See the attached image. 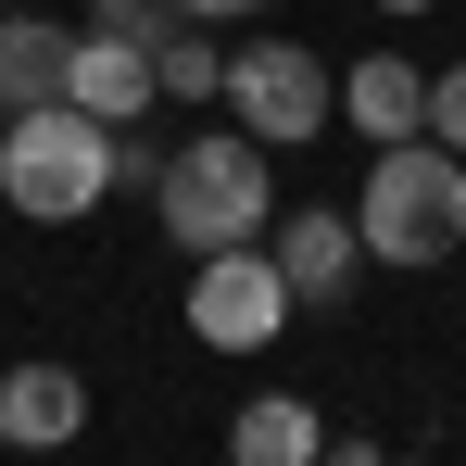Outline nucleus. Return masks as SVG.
Wrapping results in <instances>:
<instances>
[{"instance_id":"nucleus-8","label":"nucleus","mask_w":466,"mask_h":466,"mask_svg":"<svg viewBox=\"0 0 466 466\" xmlns=\"http://www.w3.org/2000/svg\"><path fill=\"white\" fill-rule=\"evenodd\" d=\"M76 429H88L76 366H0V454H64Z\"/></svg>"},{"instance_id":"nucleus-2","label":"nucleus","mask_w":466,"mask_h":466,"mask_svg":"<svg viewBox=\"0 0 466 466\" xmlns=\"http://www.w3.org/2000/svg\"><path fill=\"white\" fill-rule=\"evenodd\" d=\"M353 239H366V265H441V252H466V164L441 152V139H390L379 164H366V189H353Z\"/></svg>"},{"instance_id":"nucleus-1","label":"nucleus","mask_w":466,"mask_h":466,"mask_svg":"<svg viewBox=\"0 0 466 466\" xmlns=\"http://www.w3.org/2000/svg\"><path fill=\"white\" fill-rule=\"evenodd\" d=\"M152 215L164 239L202 265V252H239V239L278 228V164H265V139H239V127H202V139H177L152 177Z\"/></svg>"},{"instance_id":"nucleus-10","label":"nucleus","mask_w":466,"mask_h":466,"mask_svg":"<svg viewBox=\"0 0 466 466\" xmlns=\"http://www.w3.org/2000/svg\"><path fill=\"white\" fill-rule=\"evenodd\" d=\"M340 114H353L379 152H390V139H429V76H416L403 51H366V64L340 76Z\"/></svg>"},{"instance_id":"nucleus-11","label":"nucleus","mask_w":466,"mask_h":466,"mask_svg":"<svg viewBox=\"0 0 466 466\" xmlns=\"http://www.w3.org/2000/svg\"><path fill=\"white\" fill-rule=\"evenodd\" d=\"M64 64H76V25L0 13V101H13V114H25V101H64Z\"/></svg>"},{"instance_id":"nucleus-9","label":"nucleus","mask_w":466,"mask_h":466,"mask_svg":"<svg viewBox=\"0 0 466 466\" xmlns=\"http://www.w3.org/2000/svg\"><path fill=\"white\" fill-rule=\"evenodd\" d=\"M127 38L152 51V88H164V101H215L228 51H215V38H202V25H189L177 0H139V13H127Z\"/></svg>"},{"instance_id":"nucleus-7","label":"nucleus","mask_w":466,"mask_h":466,"mask_svg":"<svg viewBox=\"0 0 466 466\" xmlns=\"http://www.w3.org/2000/svg\"><path fill=\"white\" fill-rule=\"evenodd\" d=\"M265 265L290 278V303H340V290H353V265H366V239H353V215L303 202V215H278V228H265Z\"/></svg>"},{"instance_id":"nucleus-5","label":"nucleus","mask_w":466,"mask_h":466,"mask_svg":"<svg viewBox=\"0 0 466 466\" xmlns=\"http://www.w3.org/2000/svg\"><path fill=\"white\" fill-rule=\"evenodd\" d=\"M290 278L265 265V239H239V252H202L189 265V340H215V353H265L278 328H290Z\"/></svg>"},{"instance_id":"nucleus-4","label":"nucleus","mask_w":466,"mask_h":466,"mask_svg":"<svg viewBox=\"0 0 466 466\" xmlns=\"http://www.w3.org/2000/svg\"><path fill=\"white\" fill-rule=\"evenodd\" d=\"M215 101H228L239 139H265V152H290V139H315V127L340 114V88H328V64H315L303 38H239Z\"/></svg>"},{"instance_id":"nucleus-14","label":"nucleus","mask_w":466,"mask_h":466,"mask_svg":"<svg viewBox=\"0 0 466 466\" xmlns=\"http://www.w3.org/2000/svg\"><path fill=\"white\" fill-rule=\"evenodd\" d=\"M189 25H239V13H265V0H177Z\"/></svg>"},{"instance_id":"nucleus-17","label":"nucleus","mask_w":466,"mask_h":466,"mask_svg":"<svg viewBox=\"0 0 466 466\" xmlns=\"http://www.w3.org/2000/svg\"><path fill=\"white\" fill-rule=\"evenodd\" d=\"M379 13H429V0H379Z\"/></svg>"},{"instance_id":"nucleus-16","label":"nucleus","mask_w":466,"mask_h":466,"mask_svg":"<svg viewBox=\"0 0 466 466\" xmlns=\"http://www.w3.org/2000/svg\"><path fill=\"white\" fill-rule=\"evenodd\" d=\"M88 13H101V25H127V13H139V0H88Z\"/></svg>"},{"instance_id":"nucleus-3","label":"nucleus","mask_w":466,"mask_h":466,"mask_svg":"<svg viewBox=\"0 0 466 466\" xmlns=\"http://www.w3.org/2000/svg\"><path fill=\"white\" fill-rule=\"evenodd\" d=\"M0 202L25 228H76L88 202H114V127H88L76 101H25L0 127Z\"/></svg>"},{"instance_id":"nucleus-15","label":"nucleus","mask_w":466,"mask_h":466,"mask_svg":"<svg viewBox=\"0 0 466 466\" xmlns=\"http://www.w3.org/2000/svg\"><path fill=\"white\" fill-rule=\"evenodd\" d=\"M315 466H390L379 441H315Z\"/></svg>"},{"instance_id":"nucleus-12","label":"nucleus","mask_w":466,"mask_h":466,"mask_svg":"<svg viewBox=\"0 0 466 466\" xmlns=\"http://www.w3.org/2000/svg\"><path fill=\"white\" fill-rule=\"evenodd\" d=\"M315 441H328V416H315L303 390H265V403H239L228 466H315Z\"/></svg>"},{"instance_id":"nucleus-13","label":"nucleus","mask_w":466,"mask_h":466,"mask_svg":"<svg viewBox=\"0 0 466 466\" xmlns=\"http://www.w3.org/2000/svg\"><path fill=\"white\" fill-rule=\"evenodd\" d=\"M429 139L466 164V64H441V76H429Z\"/></svg>"},{"instance_id":"nucleus-18","label":"nucleus","mask_w":466,"mask_h":466,"mask_svg":"<svg viewBox=\"0 0 466 466\" xmlns=\"http://www.w3.org/2000/svg\"><path fill=\"white\" fill-rule=\"evenodd\" d=\"M0 127H13V101H0Z\"/></svg>"},{"instance_id":"nucleus-6","label":"nucleus","mask_w":466,"mask_h":466,"mask_svg":"<svg viewBox=\"0 0 466 466\" xmlns=\"http://www.w3.org/2000/svg\"><path fill=\"white\" fill-rule=\"evenodd\" d=\"M64 101H76L88 127H139L164 88H152V51L127 38V25H76V64H64Z\"/></svg>"}]
</instances>
